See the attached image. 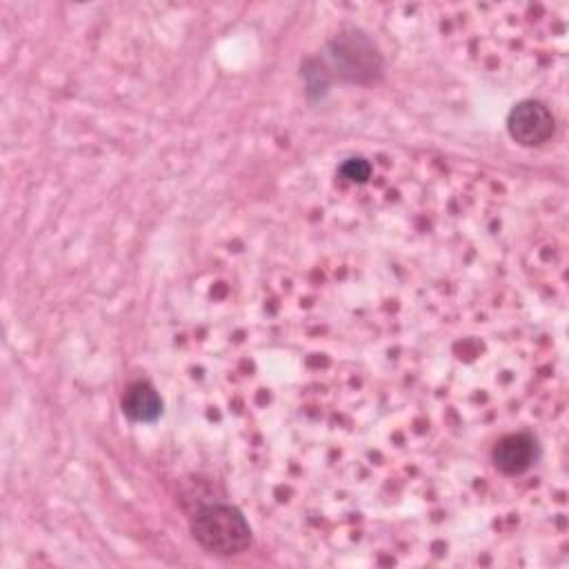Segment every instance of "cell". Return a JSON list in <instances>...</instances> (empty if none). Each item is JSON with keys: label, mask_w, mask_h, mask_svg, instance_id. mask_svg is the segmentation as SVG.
I'll list each match as a JSON object with an SVG mask.
<instances>
[{"label": "cell", "mask_w": 569, "mask_h": 569, "mask_svg": "<svg viewBox=\"0 0 569 569\" xmlns=\"http://www.w3.org/2000/svg\"><path fill=\"white\" fill-rule=\"evenodd\" d=\"M509 136L522 147H538L553 133V116L540 100H522L507 116Z\"/></svg>", "instance_id": "3957f363"}, {"label": "cell", "mask_w": 569, "mask_h": 569, "mask_svg": "<svg viewBox=\"0 0 569 569\" xmlns=\"http://www.w3.org/2000/svg\"><path fill=\"white\" fill-rule=\"evenodd\" d=\"M329 67L351 82H367L380 73L382 60L373 42L360 31L340 33L327 47Z\"/></svg>", "instance_id": "7a4b0ae2"}, {"label": "cell", "mask_w": 569, "mask_h": 569, "mask_svg": "<svg viewBox=\"0 0 569 569\" xmlns=\"http://www.w3.org/2000/svg\"><path fill=\"white\" fill-rule=\"evenodd\" d=\"M538 456L536 440L529 433H509L502 436L493 447V465L505 476H520L525 473Z\"/></svg>", "instance_id": "277c9868"}, {"label": "cell", "mask_w": 569, "mask_h": 569, "mask_svg": "<svg viewBox=\"0 0 569 569\" xmlns=\"http://www.w3.org/2000/svg\"><path fill=\"white\" fill-rule=\"evenodd\" d=\"M196 542L216 556H233L249 547L251 527L240 509L224 502L200 507L191 518Z\"/></svg>", "instance_id": "6da1fadb"}, {"label": "cell", "mask_w": 569, "mask_h": 569, "mask_svg": "<svg viewBox=\"0 0 569 569\" xmlns=\"http://www.w3.org/2000/svg\"><path fill=\"white\" fill-rule=\"evenodd\" d=\"M122 411L133 422H153L162 413V400L158 391L144 382H131L122 396Z\"/></svg>", "instance_id": "5b68a950"}, {"label": "cell", "mask_w": 569, "mask_h": 569, "mask_svg": "<svg viewBox=\"0 0 569 569\" xmlns=\"http://www.w3.org/2000/svg\"><path fill=\"white\" fill-rule=\"evenodd\" d=\"M369 173H371V164L365 158H349L340 167V176L351 182H365L369 178Z\"/></svg>", "instance_id": "8992f818"}]
</instances>
